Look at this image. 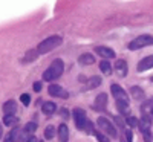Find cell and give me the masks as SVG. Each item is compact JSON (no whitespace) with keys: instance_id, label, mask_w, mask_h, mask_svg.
<instances>
[{"instance_id":"obj_1","label":"cell","mask_w":153,"mask_h":142,"mask_svg":"<svg viewBox=\"0 0 153 142\" xmlns=\"http://www.w3.org/2000/svg\"><path fill=\"white\" fill-rule=\"evenodd\" d=\"M63 72H65V63H63V60H60V58H55L49 64V67L43 72V80L48 81V83L55 81L63 75Z\"/></svg>"},{"instance_id":"obj_2","label":"cell","mask_w":153,"mask_h":142,"mask_svg":"<svg viewBox=\"0 0 153 142\" xmlns=\"http://www.w3.org/2000/svg\"><path fill=\"white\" fill-rule=\"evenodd\" d=\"M72 116H74V121H75V125L78 130H83V132H87V133H94V125H92V121L87 119L86 116V112L80 107H75L72 110Z\"/></svg>"},{"instance_id":"obj_3","label":"cell","mask_w":153,"mask_h":142,"mask_svg":"<svg viewBox=\"0 0 153 142\" xmlns=\"http://www.w3.org/2000/svg\"><path fill=\"white\" fill-rule=\"evenodd\" d=\"M152 119L153 116L150 113H141V119H139V130L143 133V138L146 142H152V136H153V132H152Z\"/></svg>"},{"instance_id":"obj_4","label":"cell","mask_w":153,"mask_h":142,"mask_svg":"<svg viewBox=\"0 0 153 142\" xmlns=\"http://www.w3.org/2000/svg\"><path fill=\"white\" fill-rule=\"evenodd\" d=\"M63 41V38L60 35H51L48 38H45V40L37 46V52L38 54H48L51 52V50H54L55 47H58Z\"/></svg>"},{"instance_id":"obj_5","label":"cell","mask_w":153,"mask_h":142,"mask_svg":"<svg viewBox=\"0 0 153 142\" xmlns=\"http://www.w3.org/2000/svg\"><path fill=\"white\" fill-rule=\"evenodd\" d=\"M152 44H153V35L143 34V35H138L136 38H133L129 43V49L138 50V49H143V47H147V46H152Z\"/></svg>"},{"instance_id":"obj_6","label":"cell","mask_w":153,"mask_h":142,"mask_svg":"<svg viewBox=\"0 0 153 142\" xmlns=\"http://www.w3.org/2000/svg\"><path fill=\"white\" fill-rule=\"evenodd\" d=\"M97 124L100 125V128L103 130L109 138H112V139H115V138H118V133H117V128L113 127V124L106 118V116H100V118L97 119Z\"/></svg>"},{"instance_id":"obj_7","label":"cell","mask_w":153,"mask_h":142,"mask_svg":"<svg viewBox=\"0 0 153 142\" xmlns=\"http://www.w3.org/2000/svg\"><path fill=\"white\" fill-rule=\"evenodd\" d=\"M110 92H112V95L115 96V99H117V101H127V102H130V98L127 96L126 90H124L120 84L113 83V84L110 86Z\"/></svg>"},{"instance_id":"obj_8","label":"cell","mask_w":153,"mask_h":142,"mask_svg":"<svg viewBox=\"0 0 153 142\" xmlns=\"http://www.w3.org/2000/svg\"><path fill=\"white\" fill-rule=\"evenodd\" d=\"M48 92L51 96H55V98H61V99H68L69 98V93H68V90H65L61 86L58 84H51L48 87Z\"/></svg>"},{"instance_id":"obj_9","label":"cell","mask_w":153,"mask_h":142,"mask_svg":"<svg viewBox=\"0 0 153 142\" xmlns=\"http://www.w3.org/2000/svg\"><path fill=\"white\" fill-rule=\"evenodd\" d=\"M95 52H97L98 55H101L104 60H112V58L117 57L115 50L110 49V47H106V46H98V47H95Z\"/></svg>"},{"instance_id":"obj_10","label":"cell","mask_w":153,"mask_h":142,"mask_svg":"<svg viewBox=\"0 0 153 142\" xmlns=\"http://www.w3.org/2000/svg\"><path fill=\"white\" fill-rule=\"evenodd\" d=\"M107 106V93H100L97 98H95V102H94V110L97 112H103Z\"/></svg>"},{"instance_id":"obj_11","label":"cell","mask_w":153,"mask_h":142,"mask_svg":"<svg viewBox=\"0 0 153 142\" xmlns=\"http://www.w3.org/2000/svg\"><path fill=\"white\" fill-rule=\"evenodd\" d=\"M153 67V55H149L146 58H143L141 61L138 63V66H136V70L138 72H146L149 69Z\"/></svg>"},{"instance_id":"obj_12","label":"cell","mask_w":153,"mask_h":142,"mask_svg":"<svg viewBox=\"0 0 153 142\" xmlns=\"http://www.w3.org/2000/svg\"><path fill=\"white\" fill-rule=\"evenodd\" d=\"M115 70H117V73L121 76V78H126L127 72H129L126 60H117V63H115Z\"/></svg>"},{"instance_id":"obj_13","label":"cell","mask_w":153,"mask_h":142,"mask_svg":"<svg viewBox=\"0 0 153 142\" xmlns=\"http://www.w3.org/2000/svg\"><path fill=\"white\" fill-rule=\"evenodd\" d=\"M130 96L136 101H141V99H146V92H144V89H141L139 86H132L130 87Z\"/></svg>"},{"instance_id":"obj_14","label":"cell","mask_w":153,"mask_h":142,"mask_svg":"<svg viewBox=\"0 0 153 142\" xmlns=\"http://www.w3.org/2000/svg\"><path fill=\"white\" fill-rule=\"evenodd\" d=\"M57 135H58L61 142H68L69 141V127L66 124H60L58 130H57Z\"/></svg>"},{"instance_id":"obj_15","label":"cell","mask_w":153,"mask_h":142,"mask_svg":"<svg viewBox=\"0 0 153 142\" xmlns=\"http://www.w3.org/2000/svg\"><path fill=\"white\" fill-rule=\"evenodd\" d=\"M16 110H17V104H16L14 99H9L3 104V113L5 115H14Z\"/></svg>"},{"instance_id":"obj_16","label":"cell","mask_w":153,"mask_h":142,"mask_svg":"<svg viewBox=\"0 0 153 142\" xmlns=\"http://www.w3.org/2000/svg\"><path fill=\"white\" fill-rule=\"evenodd\" d=\"M98 86H101V76H98V75H95V76H91L87 81H86V90H91V89H95V87H98Z\"/></svg>"},{"instance_id":"obj_17","label":"cell","mask_w":153,"mask_h":142,"mask_svg":"<svg viewBox=\"0 0 153 142\" xmlns=\"http://www.w3.org/2000/svg\"><path fill=\"white\" fill-rule=\"evenodd\" d=\"M78 63L83 64V66H91V64L95 63V57L92 54H83L78 57Z\"/></svg>"},{"instance_id":"obj_18","label":"cell","mask_w":153,"mask_h":142,"mask_svg":"<svg viewBox=\"0 0 153 142\" xmlns=\"http://www.w3.org/2000/svg\"><path fill=\"white\" fill-rule=\"evenodd\" d=\"M20 132H22V128L20 127H16V128H12L11 133L6 136L5 142H19V138H20Z\"/></svg>"},{"instance_id":"obj_19","label":"cell","mask_w":153,"mask_h":142,"mask_svg":"<svg viewBox=\"0 0 153 142\" xmlns=\"http://www.w3.org/2000/svg\"><path fill=\"white\" fill-rule=\"evenodd\" d=\"M55 110H57V106H55V102H52V101H46L45 104L42 106V112L45 115H52V113H55Z\"/></svg>"},{"instance_id":"obj_20","label":"cell","mask_w":153,"mask_h":142,"mask_svg":"<svg viewBox=\"0 0 153 142\" xmlns=\"http://www.w3.org/2000/svg\"><path fill=\"white\" fill-rule=\"evenodd\" d=\"M117 109L121 115H129V102L127 101H117Z\"/></svg>"},{"instance_id":"obj_21","label":"cell","mask_w":153,"mask_h":142,"mask_svg":"<svg viewBox=\"0 0 153 142\" xmlns=\"http://www.w3.org/2000/svg\"><path fill=\"white\" fill-rule=\"evenodd\" d=\"M100 69H101V72H103V73L110 75V73H112V66H110L109 60H103V61H101V63H100Z\"/></svg>"},{"instance_id":"obj_22","label":"cell","mask_w":153,"mask_h":142,"mask_svg":"<svg viewBox=\"0 0 153 142\" xmlns=\"http://www.w3.org/2000/svg\"><path fill=\"white\" fill-rule=\"evenodd\" d=\"M35 130H37V122H34V121H31V122H28V124H25V127H23V132L28 133V135H34Z\"/></svg>"},{"instance_id":"obj_23","label":"cell","mask_w":153,"mask_h":142,"mask_svg":"<svg viewBox=\"0 0 153 142\" xmlns=\"http://www.w3.org/2000/svg\"><path fill=\"white\" fill-rule=\"evenodd\" d=\"M19 119L16 118V115H5V118H3V125L6 127H11V125H14Z\"/></svg>"},{"instance_id":"obj_24","label":"cell","mask_w":153,"mask_h":142,"mask_svg":"<svg viewBox=\"0 0 153 142\" xmlns=\"http://www.w3.org/2000/svg\"><path fill=\"white\" fill-rule=\"evenodd\" d=\"M55 136V127L54 125H48L45 128V139H52Z\"/></svg>"},{"instance_id":"obj_25","label":"cell","mask_w":153,"mask_h":142,"mask_svg":"<svg viewBox=\"0 0 153 142\" xmlns=\"http://www.w3.org/2000/svg\"><path fill=\"white\" fill-rule=\"evenodd\" d=\"M126 124L129 125L130 128H133V127H136L139 124V119H136L135 116H127V118H126Z\"/></svg>"},{"instance_id":"obj_26","label":"cell","mask_w":153,"mask_h":142,"mask_svg":"<svg viewBox=\"0 0 153 142\" xmlns=\"http://www.w3.org/2000/svg\"><path fill=\"white\" fill-rule=\"evenodd\" d=\"M38 55H40V54L37 52V49H35V50H29V52L26 54V57H25L23 60H25V61H35V58H37Z\"/></svg>"},{"instance_id":"obj_27","label":"cell","mask_w":153,"mask_h":142,"mask_svg":"<svg viewBox=\"0 0 153 142\" xmlns=\"http://www.w3.org/2000/svg\"><path fill=\"white\" fill-rule=\"evenodd\" d=\"M92 135H95V138H97L100 142H110L107 135H103V133H100V132H97V130H94V133H92Z\"/></svg>"},{"instance_id":"obj_28","label":"cell","mask_w":153,"mask_h":142,"mask_svg":"<svg viewBox=\"0 0 153 142\" xmlns=\"http://www.w3.org/2000/svg\"><path fill=\"white\" fill-rule=\"evenodd\" d=\"M124 138H126V142H133V133H132V128H129V130H124L123 132Z\"/></svg>"},{"instance_id":"obj_29","label":"cell","mask_w":153,"mask_h":142,"mask_svg":"<svg viewBox=\"0 0 153 142\" xmlns=\"http://www.w3.org/2000/svg\"><path fill=\"white\" fill-rule=\"evenodd\" d=\"M20 99H22V102H23V106H25V107H28V106H29V102H31V96H29L28 93H23V95L20 96Z\"/></svg>"},{"instance_id":"obj_30","label":"cell","mask_w":153,"mask_h":142,"mask_svg":"<svg viewBox=\"0 0 153 142\" xmlns=\"http://www.w3.org/2000/svg\"><path fill=\"white\" fill-rule=\"evenodd\" d=\"M60 113H61V116H63L65 119H68L69 116H71V112H69L68 109H65V107H63V109H60Z\"/></svg>"},{"instance_id":"obj_31","label":"cell","mask_w":153,"mask_h":142,"mask_svg":"<svg viewBox=\"0 0 153 142\" xmlns=\"http://www.w3.org/2000/svg\"><path fill=\"white\" fill-rule=\"evenodd\" d=\"M32 89H34V92H40V90H42V83L40 81H35L34 86H32Z\"/></svg>"},{"instance_id":"obj_32","label":"cell","mask_w":153,"mask_h":142,"mask_svg":"<svg viewBox=\"0 0 153 142\" xmlns=\"http://www.w3.org/2000/svg\"><path fill=\"white\" fill-rule=\"evenodd\" d=\"M26 142H38L37 141V138H35V135H31L28 139H26Z\"/></svg>"},{"instance_id":"obj_33","label":"cell","mask_w":153,"mask_h":142,"mask_svg":"<svg viewBox=\"0 0 153 142\" xmlns=\"http://www.w3.org/2000/svg\"><path fill=\"white\" fill-rule=\"evenodd\" d=\"M2 135H3V130H2V124H0V138H2Z\"/></svg>"},{"instance_id":"obj_34","label":"cell","mask_w":153,"mask_h":142,"mask_svg":"<svg viewBox=\"0 0 153 142\" xmlns=\"http://www.w3.org/2000/svg\"><path fill=\"white\" fill-rule=\"evenodd\" d=\"M150 81H152V83H153V76H152V78H150Z\"/></svg>"},{"instance_id":"obj_35","label":"cell","mask_w":153,"mask_h":142,"mask_svg":"<svg viewBox=\"0 0 153 142\" xmlns=\"http://www.w3.org/2000/svg\"><path fill=\"white\" fill-rule=\"evenodd\" d=\"M152 116H153V109H152Z\"/></svg>"},{"instance_id":"obj_36","label":"cell","mask_w":153,"mask_h":142,"mask_svg":"<svg viewBox=\"0 0 153 142\" xmlns=\"http://www.w3.org/2000/svg\"><path fill=\"white\" fill-rule=\"evenodd\" d=\"M40 142H43V141H40Z\"/></svg>"},{"instance_id":"obj_37","label":"cell","mask_w":153,"mask_h":142,"mask_svg":"<svg viewBox=\"0 0 153 142\" xmlns=\"http://www.w3.org/2000/svg\"><path fill=\"white\" fill-rule=\"evenodd\" d=\"M152 139H153V136H152Z\"/></svg>"}]
</instances>
